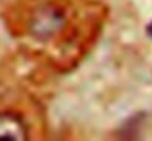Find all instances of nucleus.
<instances>
[{
	"label": "nucleus",
	"mask_w": 152,
	"mask_h": 141,
	"mask_svg": "<svg viewBox=\"0 0 152 141\" xmlns=\"http://www.w3.org/2000/svg\"><path fill=\"white\" fill-rule=\"evenodd\" d=\"M64 25V15L56 7H43L39 8L30 21V31L34 38L48 39L54 36Z\"/></svg>",
	"instance_id": "obj_1"
},
{
	"label": "nucleus",
	"mask_w": 152,
	"mask_h": 141,
	"mask_svg": "<svg viewBox=\"0 0 152 141\" xmlns=\"http://www.w3.org/2000/svg\"><path fill=\"white\" fill-rule=\"evenodd\" d=\"M28 138L25 120L13 111H0V141H21Z\"/></svg>",
	"instance_id": "obj_2"
},
{
	"label": "nucleus",
	"mask_w": 152,
	"mask_h": 141,
	"mask_svg": "<svg viewBox=\"0 0 152 141\" xmlns=\"http://www.w3.org/2000/svg\"><path fill=\"white\" fill-rule=\"evenodd\" d=\"M147 31L151 33V36H152V25H151V26H149V28H147Z\"/></svg>",
	"instance_id": "obj_3"
}]
</instances>
